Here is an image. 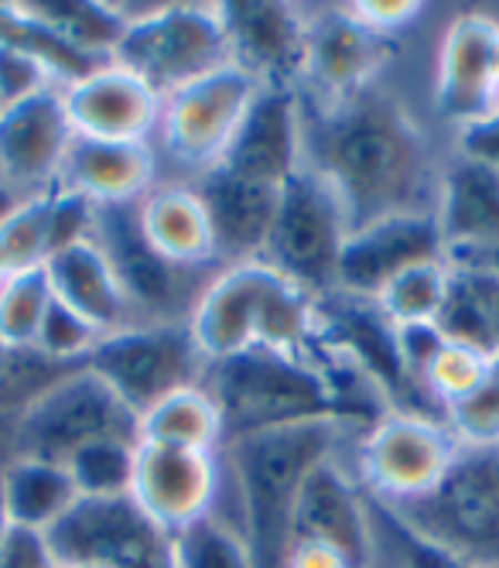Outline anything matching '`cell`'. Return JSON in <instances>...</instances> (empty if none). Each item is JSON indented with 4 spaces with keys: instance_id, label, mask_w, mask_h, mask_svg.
<instances>
[{
    "instance_id": "8fae6325",
    "label": "cell",
    "mask_w": 499,
    "mask_h": 568,
    "mask_svg": "<svg viewBox=\"0 0 499 568\" xmlns=\"http://www.w3.org/2000/svg\"><path fill=\"white\" fill-rule=\"evenodd\" d=\"M394 59L397 38L363 28L343 4L308 8L298 93L308 106L343 103L384 83Z\"/></svg>"
},
{
    "instance_id": "74e56055",
    "label": "cell",
    "mask_w": 499,
    "mask_h": 568,
    "mask_svg": "<svg viewBox=\"0 0 499 568\" xmlns=\"http://www.w3.org/2000/svg\"><path fill=\"white\" fill-rule=\"evenodd\" d=\"M363 28L387 34V38H400L404 28H410L414 21H421L428 4L421 0H349L343 4Z\"/></svg>"
},
{
    "instance_id": "b9f144b4",
    "label": "cell",
    "mask_w": 499,
    "mask_h": 568,
    "mask_svg": "<svg viewBox=\"0 0 499 568\" xmlns=\"http://www.w3.org/2000/svg\"><path fill=\"white\" fill-rule=\"evenodd\" d=\"M284 568H353L336 548L318 545V541H295L287 551Z\"/></svg>"
},
{
    "instance_id": "5b68a950",
    "label": "cell",
    "mask_w": 499,
    "mask_h": 568,
    "mask_svg": "<svg viewBox=\"0 0 499 568\" xmlns=\"http://www.w3.org/2000/svg\"><path fill=\"white\" fill-rule=\"evenodd\" d=\"M394 510L459 561L499 568V449H462L435 490Z\"/></svg>"
},
{
    "instance_id": "52a82bcc",
    "label": "cell",
    "mask_w": 499,
    "mask_h": 568,
    "mask_svg": "<svg viewBox=\"0 0 499 568\" xmlns=\"http://www.w3.org/2000/svg\"><path fill=\"white\" fill-rule=\"evenodd\" d=\"M353 233L343 195L318 169L305 165L277 189V210L264 261L315 298L336 288V267Z\"/></svg>"
},
{
    "instance_id": "d4e9b609",
    "label": "cell",
    "mask_w": 499,
    "mask_h": 568,
    "mask_svg": "<svg viewBox=\"0 0 499 568\" xmlns=\"http://www.w3.org/2000/svg\"><path fill=\"white\" fill-rule=\"evenodd\" d=\"M192 185L205 202V213H210L220 267L264 261L274 210H277V189L246 182L226 169L205 172L192 179Z\"/></svg>"
},
{
    "instance_id": "4316f807",
    "label": "cell",
    "mask_w": 499,
    "mask_h": 568,
    "mask_svg": "<svg viewBox=\"0 0 499 568\" xmlns=\"http://www.w3.org/2000/svg\"><path fill=\"white\" fill-rule=\"evenodd\" d=\"M138 220L151 247L179 267L216 271V236L205 202L192 182L161 179L141 202Z\"/></svg>"
},
{
    "instance_id": "1f68e13d",
    "label": "cell",
    "mask_w": 499,
    "mask_h": 568,
    "mask_svg": "<svg viewBox=\"0 0 499 568\" xmlns=\"http://www.w3.org/2000/svg\"><path fill=\"white\" fill-rule=\"evenodd\" d=\"M55 295L45 277V267L18 271L0 281V339L14 349H28L38 339Z\"/></svg>"
},
{
    "instance_id": "3957f363",
    "label": "cell",
    "mask_w": 499,
    "mask_h": 568,
    "mask_svg": "<svg viewBox=\"0 0 499 568\" xmlns=\"http://www.w3.org/2000/svg\"><path fill=\"white\" fill-rule=\"evenodd\" d=\"M202 387L213 394L223 415L226 442L302 422L339 418L336 394H332L315 353L291 356L261 346L243 349L236 356L210 363Z\"/></svg>"
},
{
    "instance_id": "bcb514c9",
    "label": "cell",
    "mask_w": 499,
    "mask_h": 568,
    "mask_svg": "<svg viewBox=\"0 0 499 568\" xmlns=\"http://www.w3.org/2000/svg\"><path fill=\"white\" fill-rule=\"evenodd\" d=\"M8 527H11V520H8V510H4V494H0V545H4Z\"/></svg>"
},
{
    "instance_id": "7a4b0ae2",
    "label": "cell",
    "mask_w": 499,
    "mask_h": 568,
    "mask_svg": "<svg viewBox=\"0 0 499 568\" xmlns=\"http://www.w3.org/2000/svg\"><path fill=\"white\" fill-rule=\"evenodd\" d=\"M356 435L359 432L339 418H318L230 438L223 445V504L240 524L254 568L287 565L291 535H295V507L305 479L328 456L346 453Z\"/></svg>"
},
{
    "instance_id": "4fadbf2b",
    "label": "cell",
    "mask_w": 499,
    "mask_h": 568,
    "mask_svg": "<svg viewBox=\"0 0 499 568\" xmlns=\"http://www.w3.org/2000/svg\"><path fill=\"white\" fill-rule=\"evenodd\" d=\"M93 236L110 257L138 322H189V312L213 271L179 267L161 257L141 230L138 206L100 210Z\"/></svg>"
},
{
    "instance_id": "e0dca14e",
    "label": "cell",
    "mask_w": 499,
    "mask_h": 568,
    "mask_svg": "<svg viewBox=\"0 0 499 568\" xmlns=\"http://www.w3.org/2000/svg\"><path fill=\"white\" fill-rule=\"evenodd\" d=\"M230 62L261 90H298L305 62L308 8L287 0H223L220 4Z\"/></svg>"
},
{
    "instance_id": "7c38bea8",
    "label": "cell",
    "mask_w": 499,
    "mask_h": 568,
    "mask_svg": "<svg viewBox=\"0 0 499 568\" xmlns=\"http://www.w3.org/2000/svg\"><path fill=\"white\" fill-rule=\"evenodd\" d=\"M62 565L96 568H175L172 535L131 497H79L49 531Z\"/></svg>"
},
{
    "instance_id": "8d00e7d4",
    "label": "cell",
    "mask_w": 499,
    "mask_h": 568,
    "mask_svg": "<svg viewBox=\"0 0 499 568\" xmlns=\"http://www.w3.org/2000/svg\"><path fill=\"white\" fill-rule=\"evenodd\" d=\"M96 343H100V333L86 318H79L62 302H52L45 322H41V329H38L34 349L62 363V367H79V363H86V356L93 353Z\"/></svg>"
},
{
    "instance_id": "9a60e30c",
    "label": "cell",
    "mask_w": 499,
    "mask_h": 568,
    "mask_svg": "<svg viewBox=\"0 0 499 568\" xmlns=\"http://www.w3.org/2000/svg\"><path fill=\"white\" fill-rule=\"evenodd\" d=\"M226 497V473L220 453L172 449V445L138 442L131 500L161 527L182 531L198 517L220 510Z\"/></svg>"
},
{
    "instance_id": "7bdbcfd3",
    "label": "cell",
    "mask_w": 499,
    "mask_h": 568,
    "mask_svg": "<svg viewBox=\"0 0 499 568\" xmlns=\"http://www.w3.org/2000/svg\"><path fill=\"white\" fill-rule=\"evenodd\" d=\"M451 264V261H448ZM451 267H479V271H489V274H496L499 277V243L492 251H486V254H479L476 261H469V264H451Z\"/></svg>"
},
{
    "instance_id": "9c48e42d",
    "label": "cell",
    "mask_w": 499,
    "mask_h": 568,
    "mask_svg": "<svg viewBox=\"0 0 499 568\" xmlns=\"http://www.w3.org/2000/svg\"><path fill=\"white\" fill-rule=\"evenodd\" d=\"M462 453L445 418L387 412L349 445V466L363 490L390 507L435 490L455 456Z\"/></svg>"
},
{
    "instance_id": "603a6c76",
    "label": "cell",
    "mask_w": 499,
    "mask_h": 568,
    "mask_svg": "<svg viewBox=\"0 0 499 568\" xmlns=\"http://www.w3.org/2000/svg\"><path fill=\"white\" fill-rule=\"evenodd\" d=\"M431 216L451 264L492 251L499 243V172L445 151Z\"/></svg>"
},
{
    "instance_id": "836d02e7",
    "label": "cell",
    "mask_w": 499,
    "mask_h": 568,
    "mask_svg": "<svg viewBox=\"0 0 499 568\" xmlns=\"http://www.w3.org/2000/svg\"><path fill=\"white\" fill-rule=\"evenodd\" d=\"M49 199L52 192L21 199L0 220V267H4V274L31 271L49 261Z\"/></svg>"
},
{
    "instance_id": "d6986e66",
    "label": "cell",
    "mask_w": 499,
    "mask_h": 568,
    "mask_svg": "<svg viewBox=\"0 0 499 568\" xmlns=\"http://www.w3.org/2000/svg\"><path fill=\"white\" fill-rule=\"evenodd\" d=\"M216 169L281 189L305 169V100L298 90L267 87L249 103L236 138Z\"/></svg>"
},
{
    "instance_id": "ac0fdd59",
    "label": "cell",
    "mask_w": 499,
    "mask_h": 568,
    "mask_svg": "<svg viewBox=\"0 0 499 568\" xmlns=\"http://www.w3.org/2000/svg\"><path fill=\"white\" fill-rule=\"evenodd\" d=\"M295 541H318L336 548L353 568L373 561V507L363 483L349 466V449L328 456L312 469L295 507Z\"/></svg>"
},
{
    "instance_id": "d6a6232c",
    "label": "cell",
    "mask_w": 499,
    "mask_h": 568,
    "mask_svg": "<svg viewBox=\"0 0 499 568\" xmlns=\"http://www.w3.org/2000/svg\"><path fill=\"white\" fill-rule=\"evenodd\" d=\"M138 438H100L79 449L65 469L79 497H131Z\"/></svg>"
},
{
    "instance_id": "30bf717a",
    "label": "cell",
    "mask_w": 499,
    "mask_h": 568,
    "mask_svg": "<svg viewBox=\"0 0 499 568\" xmlns=\"http://www.w3.org/2000/svg\"><path fill=\"white\" fill-rule=\"evenodd\" d=\"M86 367L141 418L161 397L202 384L210 363L198 353L189 322H138L100 336Z\"/></svg>"
},
{
    "instance_id": "5bb4252c",
    "label": "cell",
    "mask_w": 499,
    "mask_h": 568,
    "mask_svg": "<svg viewBox=\"0 0 499 568\" xmlns=\"http://www.w3.org/2000/svg\"><path fill=\"white\" fill-rule=\"evenodd\" d=\"M75 131L62 87L0 103V179L18 199L52 192L62 179Z\"/></svg>"
},
{
    "instance_id": "6da1fadb",
    "label": "cell",
    "mask_w": 499,
    "mask_h": 568,
    "mask_svg": "<svg viewBox=\"0 0 499 568\" xmlns=\"http://www.w3.org/2000/svg\"><path fill=\"white\" fill-rule=\"evenodd\" d=\"M305 165L343 195L353 230L404 213H431L441 151L418 110L387 79L343 103H305Z\"/></svg>"
},
{
    "instance_id": "c3c4849f",
    "label": "cell",
    "mask_w": 499,
    "mask_h": 568,
    "mask_svg": "<svg viewBox=\"0 0 499 568\" xmlns=\"http://www.w3.org/2000/svg\"><path fill=\"white\" fill-rule=\"evenodd\" d=\"M65 568H96V565H65Z\"/></svg>"
},
{
    "instance_id": "7402d4cb",
    "label": "cell",
    "mask_w": 499,
    "mask_h": 568,
    "mask_svg": "<svg viewBox=\"0 0 499 568\" xmlns=\"http://www.w3.org/2000/svg\"><path fill=\"white\" fill-rule=\"evenodd\" d=\"M271 281L274 267L267 261L223 264L210 274L189 312V333L205 363L257 346V322Z\"/></svg>"
},
{
    "instance_id": "f546056e",
    "label": "cell",
    "mask_w": 499,
    "mask_h": 568,
    "mask_svg": "<svg viewBox=\"0 0 499 568\" xmlns=\"http://www.w3.org/2000/svg\"><path fill=\"white\" fill-rule=\"evenodd\" d=\"M451 277L455 267L448 264V257L421 261L400 271L373 302L380 305L394 326H431L451 292Z\"/></svg>"
},
{
    "instance_id": "7dc6e473",
    "label": "cell",
    "mask_w": 499,
    "mask_h": 568,
    "mask_svg": "<svg viewBox=\"0 0 499 568\" xmlns=\"http://www.w3.org/2000/svg\"><path fill=\"white\" fill-rule=\"evenodd\" d=\"M496 106H499V49H496Z\"/></svg>"
},
{
    "instance_id": "4dcf8cb0",
    "label": "cell",
    "mask_w": 499,
    "mask_h": 568,
    "mask_svg": "<svg viewBox=\"0 0 499 568\" xmlns=\"http://www.w3.org/2000/svg\"><path fill=\"white\" fill-rule=\"evenodd\" d=\"M175 568H254L246 538L226 504L172 535Z\"/></svg>"
},
{
    "instance_id": "ffe728a7",
    "label": "cell",
    "mask_w": 499,
    "mask_h": 568,
    "mask_svg": "<svg viewBox=\"0 0 499 568\" xmlns=\"http://www.w3.org/2000/svg\"><path fill=\"white\" fill-rule=\"evenodd\" d=\"M435 257H445V247L431 213H404L366 223L349 233L332 292L373 302L400 271Z\"/></svg>"
},
{
    "instance_id": "f6af8a7d",
    "label": "cell",
    "mask_w": 499,
    "mask_h": 568,
    "mask_svg": "<svg viewBox=\"0 0 499 568\" xmlns=\"http://www.w3.org/2000/svg\"><path fill=\"white\" fill-rule=\"evenodd\" d=\"M11 356H14V346H8L4 339H0V387H4V377L11 371Z\"/></svg>"
},
{
    "instance_id": "d590c367",
    "label": "cell",
    "mask_w": 499,
    "mask_h": 568,
    "mask_svg": "<svg viewBox=\"0 0 499 568\" xmlns=\"http://www.w3.org/2000/svg\"><path fill=\"white\" fill-rule=\"evenodd\" d=\"M445 425L462 449H499V356L469 397L445 408Z\"/></svg>"
},
{
    "instance_id": "ee69618b",
    "label": "cell",
    "mask_w": 499,
    "mask_h": 568,
    "mask_svg": "<svg viewBox=\"0 0 499 568\" xmlns=\"http://www.w3.org/2000/svg\"><path fill=\"white\" fill-rule=\"evenodd\" d=\"M18 202H21V199L11 192V185H8L4 179H0V220H4V216L18 206Z\"/></svg>"
},
{
    "instance_id": "60d3db41",
    "label": "cell",
    "mask_w": 499,
    "mask_h": 568,
    "mask_svg": "<svg viewBox=\"0 0 499 568\" xmlns=\"http://www.w3.org/2000/svg\"><path fill=\"white\" fill-rule=\"evenodd\" d=\"M455 271H462V277L469 281V288H472V295H476V302L482 308L492 349L499 356V277L489 274V271H479V267H455Z\"/></svg>"
},
{
    "instance_id": "277c9868",
    "label": "cell",
    "mask_w": 499,
    "mask_h": 568,
    "mask_svg": "<svg viewBox=\"0 0 499 568\" xmlns=\"http://www.w3.org/2000/svg\"><path fill=\"white\" fill-rule=\"evenodd\" d=\"M113 8L128 24L113 59L134 69L161 100L230 65L220 4H202V0L123 4V0H113Z\"/></svg>"
},
{
    "instance_id": "2e32d148",
    "label": "cell",
    "mask_w": 499,
    "mask_h": 568,
    "mask_svg": "<svg viewBox=\"0 0 499 568\" xmlns=\"http://www.w3.org/2000/svg\"><path fill=\"white\" fill-rule=\"evenodd\" d=\"M496 49L499 21L482 11H462L445 24L431 75V113L448 134L496 110Z\"/></svg>"
},
{
    "instance_id": "83f0119b",
    "label": "cell",
    "mask_w": 499,
    "mask_h": 568,
    "mask_svg": "<svg viewBox=\"0 0 499 568\" xmlns=\"http://www.w3.org/2000/svg\"><path fill=\"white\" fill-rule=\"evenodd\" d=\"M0 494L11 524L52 531V527L79 504V490L62 463L11 456L0 466Z\"/></svg>"
},
{
    "instance_id": "f35d334b",
    "label": "cell",
    "mask_w": 499,
    "mask_h": 568,
    "mask_svg": "<svg viewBox=\"0 0 499 568\" xmlns=\"http://www.w3.org/2000/svg\"><path fill=\"white\" fill-rule=\"evenodd\" d=\"M0 568H65L49 531L11 524L0 545Z\"/></svg>"
},
{
    "instance_id": "8992f818",
    "label": "cell",
    "mask_w": 499,
    "mask_h": 568,
    "mask_svg": "<svg viewBox=\"0 0 499 568\" xmlns=\"http://www.w3.org/2000/svg\"><path fill=\"white\" fill-rule=\"evenodd\" d=\"M261 87L233 62L195 79L161 100V120L154 131V148L164 179L192 182L213 172L230 141L236 138L243 116Z\"/></svg>"
},
{
    "instance_id": "cb8c5ba5",
    "label": "cell",
    "mask_w": 499,
    "mask_h": 568,
    "mask_svg": "<svg viewBox=\"0 0 499 568\" xmlns=\"http://www.w3.org/2000/svg\"><path fill=\"white\" fill-rule=\"evenodd\" d=\"M164 179L154 141H90L75 138L59 185L90 199L96 210L138 206Z\"/></svg>"
},
{
    "instance_id": "ba28073f",
    "label": "cell",
    "mask_w": 499,
    "mask_h": 568,
    "mask_svg": "<svg viewBox=\"0 0 499 568\" xmlns=\"http://www.w3.org/2000/svg\"><path fill=\"white\" fill-rule=\"evenodd\" d=\"M100 438H138V415L82 363L14 418L11 456L65 466L79 449Z\"/></svg>"
},
{
    "instance_id": "e575fe53",
    "label": "cell",
    "mask_w": 499,
    "mask_h": 568,
    "mask_svg": "<svg viewBox=\"0 0 499 568\" xmlns=\"http://www.w3.org/2000/svg\"><path fill=\"white\" fill-rule=\"evenodd\" d=\"M492 363H496V356H489L482 349L445 339L421 374V390L445 412L451 404H459L462 397H469L489 377Z\"/></svg>"
},
{
    "instance_id": "ab89813d",
    "label": "cell",
    "mask_w": 499,
    "mask_h": 568,
    "mask_svg": "<svg viewBox=\"0 0 499 568\" xmlns=\"http://www.w3.org/2000/svg\"><path fill=\"white\" fill-rule=\"evenodd\" d=\"M448 151L499 172V106L492 113L472 120V124L451 131L448 134Z\"/></svg>"
},
{
    "instance_id": "44dd1931",
    "label": "cell",
    "mask_w": 499,
    "mask_h": 568,
    "mask_svg": "<svg viewBox=\"0 0 499 568\" xmlns=\"http://www.w3.org/2000/svg\"><path fill=\"white\" fill-rule=\"evenodd\" d=\"M75 138L90 141H154L161 97L116 59L100 62L75 83L62 87Z\"/></svg>"
},
{
    "instance_id": "484cf974",
    "label": "cell",
    "mask_w": 499,
    "mask_h": 568,
    "mask_svg": "<svg viewBox=\"0 0 499 568\" xmlns=\"http://www.w3.org/2000/svg\"><path fill=\"white\" fill-rule=\"evenodd\" d=\"M41 267H45L55 302L72 308L79 318H86L100 336L138 326L131 298L123 295V284L96 236L55 251Z\"/></svg>"
},
{
    "instance_id": "f1b7e54d",
    "label": "cell",
    "mask_w": 499,
    "mask_h": 568,
    "mask_svg": "<svg viewBox=\"0 0 499 568\" xmlns=\"http://www.w3.org/2000/svg\"><path fill=\"white\" fill-rule=\"evenodd\" d=\"M138 442L172 445V449H195V453H220L223 449V415L213 394L202 384L182 387L138 418Z\"/></svg>"
}]
</instances>
